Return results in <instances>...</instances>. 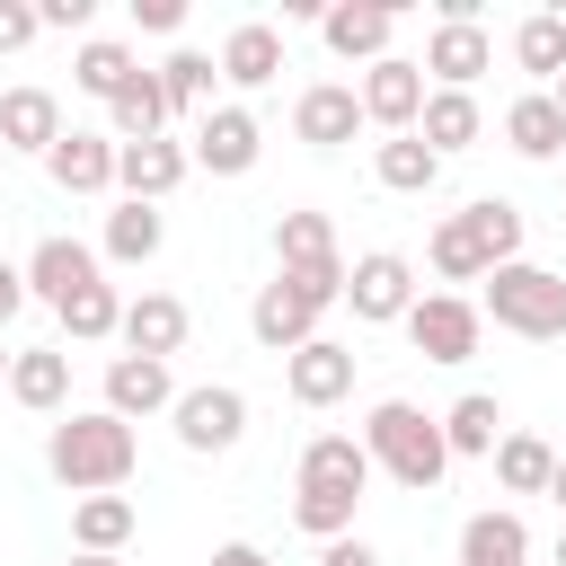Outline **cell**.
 Instances as JSON below:
<instances>
[{
    "label": "cell",
    "instance_id": "1",
    "mask_svg": "<svg viewBox=\"0 0 566 566\" xmlns=\"http://www.w3.org/2000/svg\"><path fill=\"white\" fill-rule=\"evenodd\" d=\"M133 460H142V442H133V424L106 416V407H80V416H62V424L44 433V469H53L71 495H115V486L133 478Z\"/></svg>",
    "mask_w": 566,
    "mask_h": 566
},
{
    "label": "cell",
    "instance_id": "2",
    "mask_svg": "<svg viewBox=\"0 0 566 566\" xmlns=\"http://www.w3.org/2000/svg\"><path fill=\"white\" fill-rule=\"evenodd\" d=\"M363 451H371V469H389L407 495H433V486H442V469H451L442 424H433L416 398H380V407L363 416Z\"/></svg>",
    "mask_w": 566,
    "mask_h": 566
},
{
    "label": "cell",
    "instance_id": "3",
    "mask_svg": "<svg viewBox=\"0 0 566 566\" xmlns=\"http://www.w3.org/2000/svg\"><path fill=\"white\" fill-rule=\"evenodd\" d=\"M478 318H495L504 336H531V345H548V336H566V274H548V265L513 256V265H495V274H486V301H478Z\"/></svg>",
    "mask_w": 566,
    "mask_h": 566
},
{
    "label": "cell",
    "instance_id": "4",
    "mask_svg": "<svg viewBox=\"0 0 566 566\" xmlns=\"http://www.w3.org/2000/svg\"><path fill=\"white\" fill-rule=\"evenodd\" d=\"M398 327L416 336V354H424V363H469V354H478V336H486V318H478V301H469V292H416V310H407Z\"/></svg>",
    "mask_w": 566,
    "mask_h": 566
},
{
    "label": "cell",
    "instance_id": "5",
    "mask_svg": "<svg viewBox=\"0 0 566 566\" xmlns=\"http://www.w3.org/2000/svg\"><path fill=\"white\" fill-rule=\"evenodd\" d=\"M168 424H177V442L186 451H230L239 433H248V398L230 389V380H203V389H177V407H168Z\"/></svg>",
    "mask_w": 566,
    "mask_h": 566
},
{
    "label": "cell",
    "instance_id": "6",
    "mask_svg": "<svg viewBox=\"0 0 566 566\" xmlns=\"http://www.w3.org/2000/svg\"><path fill=\"white\" fill-rule=\"evenodd\" d=\"M345 301H354V318L389 327V318H407V310H416V265H407L398 248H371V256H354V265H345Z\"/></svg>",
    "mask_w": 566,
    "mask_h": 566
},
{
    "label": "cell",
    "instance_id": "7",
    "mask_svg": "<svg viewBox=\"0 0 566 566\" xmlns=\"http://www.w3.org/2000/svg\"><path fill=\"white\" fill-rule=\"evenodd\" d=\"M318 318H327V310H318L301 283H283V274L256 283V301H248V336H256L265 354H301V345L318 336Z\"/></svg>",
    "mask_w": 566,
    "mask_h": 566
},
{
    "label": "cell",
    "instance_id": "8",
    "mask_svg": "<svg viewBox=\"0 0 566 566\" xmlns=\"http://www.w3.org/2000/svg\"><path fill=\"white\" fill-rule=\"evenodd\" d=\"M318 35H327V53L336 62H389V35H398V9L389 0H336V9H318Z\"/></svg>",
    "mask_w": 566,
    "mask_h": 566
},
{
    "label": "cell",
    "instance_id": "9",
    "mask_svg": "<svg viewBox=\"0 0 566 566\" xmlns=\"http://www.w3.org/2000/svg\"><path fill=\"white\" fill-rule=\"evenodd\" d=\"M274 274H301V283H336L345 292V256H336V221L327 212H283L274 221Z\"/></svg>",
    "mask_w": 566,
    "mask_h": 566
},
{
    "label": "cell",
    "instance_id": "10",
    "mask_svg": "<svg viewBox=\"0 0 566 566\" xmlns=\"http://www.w3.org/2000/svg\"><path fill=\"white\" fill-rule=\"evenodd\" d=\"M363 124H380V133H416V115H424V71L407 62V53H389V62H371L363 71Z\"/></svg>",
    "mask_w": 566,
    "mask_h": 566
},
{
    "label": "cell",
    "instance_id": "11",
    "mask_svg": "<svg viewBox=\"0 0 566 566\" xmlns=\"http://www.w3.org/2000/svg\"><path fill=\"white\" fill-rule=\"evenodd\" d=\"M416 71H433L442 88H469L478 71H495V35L478 27V18H433V35H424V62Z\"/></svg>",
    "mask_w": 566,
    "mask_h": 566
},
{
    "label": "cell",
    "instance_id": "12",
    "mask_svg": "<svg viewBox=\"0 0 566 566\" xmlns=\"http://www.w3.org/2000/svg\"><path fill=\"white\" fill-rule=\"evenodd\" d=\"M256 150H265V133H256V115L248 106H212L203 124H195V168H212V177H248L256 168Z\"/></svg>",
    "mask_w": 566,
    "mask_h": 566
},
{
    "label": "cell",
    "instance_id": "13",
    "mask_svg": "<svg viewBox=\"0 0 566 566\" xmlns=\"http://www.w3.org/2000/svg\"><path fill=\"white\" fill-rule=\"evenodd\" d=\"M301 486H310V495H345V504H363V486H371V451H363L354 433H310V442H301Z\"/></svg>",
    "mask_w": 566,
    "mask_h": 566
},
{
    "label": "cell",
    "instance_id": "14",
    "mask_svg": "<svg viewBox=\"0 0 566 566\" xmlns=\"http://www.w3.org/2000/svg\"><path fill=\"white\" fill-rule=\"evenodd\" d=\"M186 168H195V159H186L168 133H159V142H124V150H115V186H124V203H168V195L186 186Z\"/></svg>",
    "mask_w": 566,
    "mask_h": 566
},
{
    "label": "cell",
    "instance_id": "15",
    "mask_svg": "<svg viewBox=\"0 0 566 566\" xmlns=\"http://www.w3.org/2000/svg\"><path fill=\"white\" fill-rule=\"evenodd\" d=\"M283 389H292L301 407H336V398L354 389V345H336V336H310L301 354H283Z\"/></svg>",
    "mask_w": 566,
    "mask_h": 566
},
{
    "label": "cell",
    "instance_id": "16",
    "mask_svg": "<svg viewBox=\"0 0 566 566\" xmlns=\"http://www.w3.org/2000/svg\"><path fill=\"white\" fill-rule=\"evenodd\" d=\"M44 177H53L62 195H106V186H115V142H106V133L62 124V142L44 150Z\"/></svg>",
    "mask_w": 566,
    "mask_h": 566
},
{
    "label": "cell",
    "instance_id": "17",
    "mask_svg": "<svg viewBox=\"0 0 566 566\" xmlns=\"http://www.w3.org/2000/svg\"><path fill=\"white\" fill-rule=\"evenodd\" d=\"M27 274V301H71V292H88L97 283V248H80V239H35V256L18 265Z\"/></svg>",
    "mask_w": 566,
    "mask_h": 566
},
{
    "label": "cell",
    "instance_id": "18",
    "mask_svg": "<svg viewBox=\"0 0 566 566\" xmlns=\"http://www.w3.org/2000/svg\"><path fill=\"white\" fill-rule=\"evenodd\" d=\"M186 301L177 292H142V301H124V354H150V363H168V354H186Z\"/></svg>",
    "mask_w": 566,
    "mask_h": 566
},
{
    "label": "cell",
    "instance_id": "19",
    "mask_svg": "<svg viewBox=\"0 0 566 566\" xmlns=\"http://www.w3.org/2000/svg\"><path fill=\"white\" fill-rule=\"evenodd\" d=\"M159 407H177V371L168 363H150V354H115L106 363V416H159Z\"/></svg>",
    "mask_w": 566,
    "mask_h": 566
},
{
    "label": "cell",
    "instance_id": "20",
    "mask_svg": "<svg viewBox=\"0 0 566 566\" xmlns=\"http://www.w3.org/2000/svg\"><path fill=\"white\" fill-rule=\"evenodd\" d=\"M354 124H363V97H354L345 80H318V88H301V106H292V133H301L310 150H345Z\"/></svg>",
    "mask_w": 566,
    "mask_h": 566
},
{
    "label": "cell",
    "instance_id": "21",
    "mask_svg": "<svg viewBox=\"0 0 566 566\" xmlns=\"http://www.w3.org/2000/svg\"><path fill=\"white\" fill-rule=\"evenodd\" d=\"M460 566H531V522L513 504H486L460 522Z\"/></svg>",
    "mask_w": 566,
    "mask_h": 566
},
{
    "label": "cell",
    "instance_id": "22",
    "mask_svg": "<svg viewBox=\"0 0 566 566\" xmlns=\"http://www.w3.org/2000/svg\"><path fill=\"white\" fill-rule=\"evenodd\" d=\"M221 80H230V88H265V80H283V27L239 18V27L221 35Z\"/></svg>",
    "mask_w": 566,
    "mask_h": 566
},
{
    "label": "cell",
    "instance_id": "23",
    "mask_svg": "<svg viewBox=\"0 0 566 566\" xmlns=\"http://www.w3.org/2000/svg\"><path fill=\"white\" fill-rule=\"evenodd\" d=\"M486 133V115H478V97L469 88H424V115H416V142L433 150V159H451V150H469Z\"/></svg>",
    "mask_w": 566,
    "mask_h": 566
},
{
    "label": "cell",
    "instance_id": "24",
    "mask_svg": "<svg viewBox=\"0 0 566 566\" xmlns=\"http://www.w3.org/2000/svg\"><path fill=\"white\" fill-rule=\"evenodd\" d=\"M53 142H62V97L53 88H9L0 97V150H35L44 159Z\"/></svg>",
    "mask_w": 566,
    "mask_h": 566
},
{
    "label": "cell",
    "instance_id": "25",
    "mask_svg": "<svg viewBox=\"0 0 566 566\" xmlns=\"http://www.w3.org/2000/svg\"><path fill=\"white\" fill-rule=\"evenodd\" d=\"M168 133V97H159V71H133L124 88H115V106H106V142L124 150V142H159Z\"/></svg>",
    "mask_w": 566,
    "mask_h": 566
},
{
    "label": "cell",
    "instance_id": "26",
    "mask_svg": "<svg viewBox=\"0 0 566 566\" xmlns=\"http://www.w3.org/2000/svg\"><path fill=\"white\" fill-rule=\"evenodd\" d=\"M9 398L35 407V416H53V407L71 398V354H62V345H27V354H9Z\"/></svg>",
    "mask_w": 566,
    "mask_h": 566
},
{
    "label": "cell",
    "instance_id": "27",
    "mask_svg": "<svg viewBox=\"0 0 566 566\" xmlns=\"http://www.w3.org/2000/svg\"><path fill=\"white\" fill-rule=\"evenodd\" d=\"M504 142H513L522 159H557V150H566V115H557V97H548V88H522V97L504 106Z\"/></svg>",
    "mask_w": 566,
    "mask_h": 566
},
{
    "label": "cell",
    "instance_id": "28",
    "mask_svg": "<svg viewBox=\"0 0 566 566\" xmlns=\"http://www.w3.org/2000/svg\"><path fill=\"white\" fill-rule=\"evenodd\" d=\"M433 424H442V451H451V460H486V451L504 442V407H495L486 389L451 398V416H433Z\"/></svg>",
    "mask_w": 566,
    "mask_h": 566
},
{
    "label": "cell",
    "instance_id": "29",
    "mask_svg": "<svg viewBox=\"0 0 566 566\" xmlns=\"http://www.w3.org/2000/svg\"><path fill=\"white\" fill-rule=\"evenodd\" d=\"M133 495H80L71 504V539H80V557H115L124 539H133Z\"/></svg>",
    "mask_w": 566,
    "mask_h": 566
},
{
    "label": "cell",
    "instance_id": "30",
    "mask_svg": "<svg viewBox=\"0 0 566 566\" xmlns=\"http://www.w3.org/2000/svg\"><path fill=\"white\" fill-rule=\"evenodd\" d=\"M371 177H380L389 195H433V186H442V159H433L416 133H389V142L371 150Z\"/></svg>",
    "mask_w": 566,
    "mask_h": 566
},
{
    "label": "cell",
    "instance_id": "31",
    "mask_svg": "<svg viewBox=\"0 0 566 566\" xmlns=\"http://www.w3.org/2000/svg\"><path fill=\"white\" fill-rule=\"evenodd\" d=\"M486 460H495V486H504V495H548V469H557V451H548L539 433H513V424H504V442H495Z\"/></svg>",
    "mask_w": 566,
    "mask_h": 566
},
{
    "label": "cell",
    "instance_id": "32",
    "mask_svg": "<svg viewBox=\"0 0 566 566\" xmlns=\"http://www.w3.org/2000/svg\"><path fill=\"white\" fill-rule=\"evenodd\" d=\"M513 62H522V71L548 88V80L566 71V9H531V18L513 27Z\"/></svg>",
    "mask_w": 566,
    "mask_h": 566
},
{
    "label": "cell",
    "instance_id": "33",
    "mask_svg": "<svg viewBox=\"0 0 566 566\" xmlns=\"http://www.w3.org/2000/svg\"><path fill=\"white\" fill-rule=\"evenodd\" d=\"M133 71H142V62H133V44H115V35H88V44L71 53V80H80L97 106H115V88H124Z\"/></svg>",
    "mask_w": 566,
    "mask_h": 566
},
{
    "label": "cell",
    "instance_id": "34",
    "mask_svg": "<svg viewBox=\"0 0 566 566\" xmlns=\"http://www.w3.org/2000/svg\"><path fill=\"white\" fill-rule=\"evenodd\" d=\"M159 239H168L159 203H115V212H106V256H115V265H150Z\"/></svg>",
    "mask_w": 566,
    "mask_h": 566
},
{
    "label": "cell",
    "instance_id": "35",
    "mask_svg": "<svg viewBox=\"0 0 566 566\" xmlns=\"http://www.w3.org/2000/svg\"><path fill=\"white\" fill-rule=\"evenodd\" d=\"M53 318H62V336H80V345H106V336L124 327V292H115V283L97 274V283H88V292H71V301H62Z\"/></svg>",
    "mask_w": 566,
    "mask_h": 566
},
{
    "label": "cell",
    "instance_id": "36",
    "mask_svg": "<svg viewBox=\"0 0 566 566\" xmlns=\"http://www.w3.org/2000/svg\"><path fill=\"white\" fill-rule=\"evenodd\" d=\"M212 80H221V62L195 53V44H177V53L159 62V97H168V115H195V106L212 97Z\"/></svg>",
    "mask_w": 566,
    "mask_h": 566
},
{
    "label": "cell",
    "instance_id": "37",
    "mask_svg": "<svg viewBox=\"0 0 566 566\" xmlns=\"http://www.w3.org/2000/svg\"><path fill=\"white\" fill-rule=\"evenodd\" d=\"M460 221H469V239L486 248V265H513V256H522V203H504V195H478Z\"/></svg>",
    "mask_w": 566,
    "mask_h": 566
},
{
    "label": "cell",
    "instance_id": "38",
    "mask_svg": "<svg viewBox=\"0 0 566 566\" xmlns=\"http://www.w3.org/2000/svg\"><path fill=\"white\" fill-rule=\"evenodd\" d=\"M433 274H442V283H486V274H495V265H486V248L469 239V221H460V212L433 230Z\"/></svg>",
    "mask_w": 566,
    "mask_h": 566
},
{
    "label": "cell",
    "instance_id": "39",
    "mask_svg": "<svg viewBox=\"0 0 566 566\" xmlns=\"http://www.w3.org/2000/svg\"><path fill=\"white\" fill-rule=\"evenodd\" d=\"M44 27H35V0H0V53H27Z\"/></svg>",
    "mask_w": 566,
    "mask_h": 566
},
{
    "label": "cell",
    "instance_id": "40",
    "mask_svg": "<svg viewBox=\"0 0 566 566\" xmlns=\"http://www.w3.org/2000/svg\"><path fill=\"white\" fill-rule=\"evenodd\" d=\"M133 27H150V35H177V27H186V0H133Z\"/></svg>",
    "mask_w": 566,
    "mask_h": 566
},
{
    "label": "cell",
    "instance_id": "41",
    "mask_svg": "<svg viewBox=\"0 0 566 566\" xmlns=\"http://www.w3.org/2000/svg\"><path fill=\"white\" fill-rule=\"evenodd\" d=\"M88 9L97 0H35V27H62L71 35V27H88Z\"/></svg>",
    "mask_w": 566,
    "mask_h": 566
},
{
    "label": "cell",
    "instance_id": "42",
    "mask_svg": "<svg viewBox=\"0 0 566 566\" xmlns=\"http://www.w3.org/2000/svg\"><path fill=\"white\" fill-rule=\"evenodd\" d=\"M318 566H380V557H371V548L345 531V539H327V548H318Z\"/></svg>",
    "mask_w": 566,
    "mask_h": 566
},
{
    "label": "cell",
    "instance_id": "43",
    "mask_svg": "<svg viewBox=\"0 0 566 566\" xmlns=\"http://www.w3.org/2000/svg\"><path fill=\"white\" fill-rule=\"evenodd\" d=\"M18 310H27V274H18V265H9V256H0V327H9V318H18Z\"/></svg>",
    "mask_w": 566,
    "mask_h": 566
},
{
    "label": "cell",
    "instance_id": "44",
    "mask_svg": "<svg viewBox=\"0 0 566 566\" xmlns=\"http://www.w3.org/2000/svg\"><path fill=\"white\" fill-rule=\"evenodd\" d=\"M212 566H265V548L256 539H230V548H212Z\"/></svg>",
    "mask_w": 566,
    "mask_h": 566
},
{
    "label": "cell",
    "instance_id": "45",
    "mask_svg": "<svg viewBox=\"0 0 566 566\" xmlns=\"http://www.w3.org/2000/svg\"><path fill=\"white\" fill-rule=\"evenodd\" d=\"M548 495H557V504H566V451H557V469H548Z\"/></svg>",
    "mask_w": 566,
    "mask_h": 566
},
{
    "label": "cell",
    "instance_id": "46",
    "mask_svg": "<svg viewBox=\"0 0 566 566\" xmlns=\"http://www.w3.org/2000/svg\"><path fill=\"white\" fill-rule=\"evenodd\" d=\"M71 566H124V557H80V548H71Z\"/></svg>",
    "mask_w": 566,
    "mask_h": 566
},
{
    "label": "cell",
    "instance_id": "47",
    "mask_svg": "<svg viewBox=\"0 0 566 566\" xmlns=\"http://www.w3.org/2000/svg\"><path fill=\"white\" fill-rule=\"evenodd\" d=\"M548 97H557V115H566V71H557V80H548Z\"/></svg>",
    "mask_w": 566,
    "mask_h": 566
},
{
    "label": "cell",
    "instance_id": "48",
    "mask_svg": "<svg viewBox=\"0 0 566 566\" xmlns=\"http://www.w3.org/2000/svg\"><path fill=\"white\" fill-rule=\"evenodd\" d=\"M557 566H566V531H557Z\"/></svg>",
    "mask_w": 566,
    "mask_h": 566
},
{
    "label": "cell",
    "instance_id": "49",
    "mask_svg": "<svg viewBox=\"0 0 566 566\" xmlns=\"http://www.w3.org/2000/svg\"><path fill=\"white\" fill-rule=\"evenodd\" d=\"M0 380H9V354H0Z\"/></svg>",
    "mask_w": 566,
    "mask_h": 566
},
{
    "label": "cell",
    "instance_id": "50",
    "mask_svg": "<svg viewBox=\"0 0 566 566\" xmlns=\"http://www.w3.org/2000/svg\"><path fill=\"white\" fill-rule=\"evenodd\" d=\"M0 168H9V150H0Z\"/></svg>",
    "mask_w": 566,
    "mask_h": 566
}]
</instances>
